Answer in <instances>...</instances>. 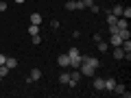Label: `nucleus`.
<instances>
[{
  "label": "nucleus",
  "instance_id": "nucleus-1",
  "mask_svg": "<svg viewBox=\"0 0 131 98\" xmlns=\"http://www.w3.org/2000/svg\"><path fill=\"white\" fill-rule=\"evenodd\" d=\"M68 57H70V68H74V70H79V65H81V52L77 50L74 46L68 50Z\"/></svg>",
  "mask_w": 131,
  "mask_h": 98
},
{
  "label": "nucleus",
  "instance_id": "nucleus-2",
  "mask_svg": "<svg viewBox=\"0 0 131 98\" xmlns=\"http://www.w3.org/2000/svg\"><path fill=\"white\" fill-rule=\"evenodd\" d=\"M79 72H81V76H92V74H94V68L88 63V61H81V65H79Z\"/></svg>",
  "mask_w": 131,
  "mask_h": 98
},
{
  "label": "nucleus",
  "instance_id": "nucleus-3",
  "mask_svg": "<svg viewBox=\"0 0 131 98\" xmlns=\"http://www.w3.org/2000/svg\"><path fill=\"white\" fill-rule=\"evenodd\" d=\"M66 9H68V11H74V9H85V7H83L81 0H70V2H66Z\"/></svg>",
  "mask_w": 131,
  "mask_h": 98
},
{
  "label": "nucleus",
  "instance_id": "nucleus-4",
  "mask_svg": "<svg viewBox=\"0 0 131 98\" xmlns=\"http://www.w3.org/2000/svg\"><path fill=\"white\" fill-rule=\"evenodd\" d=\"M114 92H116V94H120V96H125V98H129V96H131V94L127 92V87H125L122 83H116V85H114Z\"/></svg>",
  "mask_w": 131,
  "mask_h": 98
},
{
  "label": "nucleus",
  "instance_id": "nucleus-5",
  "mask_svg": "<svg viewBox=\"0 0 131 98\" xmlns=\"http://www.w3.org/2000/svg\"><path fill=\"white\" fill-rule=\"evenodd\" d=\"M57 63H59L61 68H70V57H68V52H66V55H59V57H57Z\"/></svg>",
  "mask_w": 131,
  "mask_h": 98
},
{
  "label": "nucleus",
  "instance_id": "nucleus-6",
  "mask_svg": "<svg viewBox=\"0 0 131 98\" xmlns=\"http://www.w3.org/2000/svg\"><path fill=\"white\" fill-rule=\"evenodd\" d=\"M79 81H81V72H79V70L70 72V81H68V85H72V87H74V85L79 83Z\"/></svg>",
  "mask_w": 131,
  "mask_h": 98
},
{
  "label": "nucleus",
  "instance_id": "nucleus-7",
  "mask_svg": "<svg viewBox=\"0 0 131 98\" xmlns=\"http://www.w3.org/2000/svg\"><path fill=\"white\" fill-rule=\"evenodd\" d=\"M81 61H88V63L92 65L94 70H96V68H101V61H98L96 57H81Z\"/></svg>",
  "mask_w": 131,
  "mask_h": 98
},
{
  "label": "nucleus",
  "instance_id": "nucleus-8",
  "mask_svg": "<svg viewBox=\"0 0 131 98\" xmlns=\"http://www.w3.org/2000/svg\"><path fill=\"white\" fill-rule=\"evenodd\" d=\"M39 79H42V70L39 68H33L31 74H28V81H39Z\"/></svg>",
  "mask_w": 131,
  "mask_h": 98
},
{
  "label": "nucleus",
  "instance_id": "nucleus-9",
  "mask_svg": "<svg viewBox=\"0 0 131 98\" xmlns=\"http://www.w3.org/2000/svg\"><path fill=\"white\" fill-rule=\"evenodd\" d=\"M94 89H96V92H103L105 89V79L96 76V79H94Z\"/></svg>",
  "mask_w": 131,
  "mask_h": 98
},
{
  "label": "nucleus",
  "instance_id": "nucleus-10",
  "mask_svg": "<svg viewBox=\"0 0 131 98\" xmlns=\"http://www.w3.org/2000/svg\"><path fill=\"white\" fill-rule=\"evenodd\" d=\"M5 65L9 68V70H15V68H18V59H15V57H7Z\"/></svg>",
  "mask_w": 131,
  "mask_h": 98
},
{
  "label": "nucleus",
  "instance_id": "nucleus-11",
  "mask_svg": "<svg viewBox=\"0 0 131 98\" xmlns=\"http://www.w3.org/2000/svg\"><path fill=\"white\" fill-rule=\"evenodd\" d=\"M109 44H112V46H120V44H122V39H120V35H118V31H116V33H112Z\"/></svg>",
  "mask_w": 131,
  "mask_h": 98
},
{
  "label": "nucleus",
  "instance_id": "nucleus-12",
  "mask_svg": "<svg viewBox=\"0 0 131 98\" xmlns=\"http://www.w3.org/2000/svg\"><path fill=\"white\" fill-rule=\"evenodd\" d=\"M114 85H116V79L107 76V79H105V92H114Z\"/></svg>",
  "mask_w": 131,
  "mask_h": 98
},
{
  "label": "nucleus",
  "instance_id": "nucleus-13",
  "mask_svg": "<svg viewBox=\"0 0 131 98\" xmlns=\"http://www.w3.org/2000/svg\"><path fill=\"white\" fill-rule=\"evenodd\" d=\"M114 59H125V50L120 46H114Z\"/></svg>",
  "mask_w": 131,
  "mask_h": 98
},
{
  "label": "nucleus",
  "instance_id": "nucleus-14",
  "mask_svg": "<svg viewBox=\"0 0 131 98\" xmlns=\"http://www.w3.org/2000/svg\"><path fill=\"white\" fill-rule=\"evenodd\" d=\"M96 46H98V50H101V52H107V50H109V44L105 42V39H101V42H96Z\"/></svg>",
  "mask_w": 131,
  "mask_h": 98
},
{
  "label": "nucleus",
  "instance_id": "nucleus-15",
  "mask_svg": "<svg viewBox=\"0 0 131 98\" xmlns=\"http://www.w3.org/2000/svg\"><path fill=\"white\" fill-rule=\"evenodd\" d=\"M112 15L120 18V15H122V5H114V7H112Z\"/></svg>",
  "mask_w": 131,
  "mask_h": 98
},
{
  "label": "nucleus",
  "instance_id": "nucleus-16",
  "mask_svg": "<svg viewBox=\"0 0 131 98\" xmlns=\"http://www.w3.org/2000/svg\"><path fill=\"white\" fill-rule=\"evenodd\" d=\"M68 81H70V72H61V74H59V83L68 85Z\"/></svg>",
  "mask_w": 131,
  "mask_h": 98
},
{
  "label": "nucleus",
  "instance_id": "nucleus-17",
  "mask_svg": "<svg viewBox=\"0 0 131 98\" xmlns=\"http://www.w3.org/2000/svg\"><path fill=\"white\" fill-rule=\"evenodd\" d=\"M31 24H37L39 26V24H42V15L39 13H31Z\"/></svg>",
  "mask_w": 131,
  "mask_h": 98
},
{
  "label": "nucleus",
  "instance_id": "nucleus-18",
  "mask_svg": "<svg viewBox=\"0 0 131 98\" xmlns=\"http://www.w3.org/2000/svg\"><path fill=\"white\" fill-rule=\"evenodd\" d=\"M28 35H31V37L33 35H39V26L37 24H31V26H28Z\"/></svg>",
  "mask_w": 131,
  "mask_h": 98
},
{
  "label": "nucleus",
  "instance_id": "nucleus-19",
  "mask_svg": "<svg viewBox=\"0 0 131 98\" xmlns=\"http://www.w3.org/2000/svg\"><path fill=\"white\" fill-rule=\"evenodd\" d=\"M116 15H112V13H107V24H109V26H112V24H116Z\"/></svg>",
  "mask_w": 131,
  "mask_h": 98
},
{
  "label": "nucleus",
  "instance_id": "nucleus-20",
  "mask_svg": "<svg viewBox=\"0 0 131 98\" xmlns=\"http://www.w3.org/2000/svg\"><path fill=\"white\" fill-rule=\"evenodd\" d=\"M9 68H7V65H0V76H7V74H9Z\"/></svg>",
  "mask_w": 131,
  "mask_h": 98
},
{
  "label": "nucleus",
  "instance_id": "nucleus-21",
  "mask_svg": "<svg viewBox=\"0 0 131 98\" xmlns=\"http://www.w3.org/2000/svg\"><path fill=\"white\" fill-rule=\"evenodd\" d=\"M31 42L35 44V46H39V42H42V37H39V35H33V37H31Z\"/></svg>",
  "mask_w": 131,
  "mask_h": 98
},
{
  "label": "nucleus",
  "instance_id": "nucleus-22",
  "mask_svg": "<svg viewBox=\"0 0 131 98\" xmlns=\"http://www.w3.org/2000/svg\"><path fill=\"white\" fill-rule=\"evenodd\" d=\"M59 24H61L59 20H52V22H50V26H52V28H55V31H57V28H59Z\"/></svg>",
  "mask_w": 131,
  "mask_h": 98
},
{
  "label": "nucleus",
  "instance_id": "nucleus-23",
  "mask_svg": "<svg viewBox=\"0 0 131 98\" xmlns=\"http://www.w3.org/2000/svg\"><path fill=\"white\" fill-rule=\"evenodd\" d=\"M81 2H83V7H92L94 5V0H81Z\"/></svg>",
  "mask_w": 131,
  "mask_h": 98
},
{
  "label": "nucleus",
  "instance_id": "nucleus-24",
  "mask_svg": "<svg viewBox=\"0 0 131 98\" xmlns=\"http://www.w3.org/2000/svg\"><path fill=\"white\" fill-rule=\"evenodd\" d=\"M90 9H92V13H98V11H101V7H98V5H92Z\"/></svg>",
  "mask_w": 131,
  "mask_h": 98
},
{
  "label": "nucleus",
  "instance_id": "nucleus-25",
  "mask_svg": "<svg viewBox=\"0 0 131 98\" xmlns=\"http://www.w3.org/2000/svg\"><path fill=\"white\" fill-rule=\"evenodd\" d=\"M7 11V2H0V13H5Z\"/></svg>",
  "mask_w": 131,
  "mask_h": 98
},
{
  "label": "nucleus",
  "instance_id": "nucleus-26",
  "mask_svg": "<svg viewBox=\"0 0 131 98\" xmlns=\"http://www.w3.org/2000/svg\"><path fill=\"white\" fill-rule=\"evenodd\" d=\"M5 61H7V57H5V55H0V65H5Z\"/></svg>",
  "mask_w": 131,
  "mask_h": 98
},
{
  "label": "nucleus",
  "instance_id": "nucleus-27",
  "mask_svg": "<svg viewBox=\"0 0 131 98\" xmlns=\"http://www.w3.org/2000/svg\"><path fill=\"white\" fill-rule=\"evenodd\" d=\"M15 2H20V5H24V2H26V0H15Z\"/></svg>",
  "mask_w": 131,
  "mask_h": 98
},
{
  "label": "nucleus",
  "instance_id": "nucleus-28",
  "mask_svg": "<svg viewBox=\"0 0 131 98\" xmlns=\"http://www.w3.org/2000/svg\"><path fill=\"white\" fill-rule=\"evenodd\" d=\"M0 81H2V76H0Z\"/></svg>",
  "mask_w": 131,
  "mask_h": 98
},
{
  "label": "nucleus",
  "instance_id": "nucleus-29",
  "mask_svg": "<svg viewBox=\"0 0 131 98\" xmlns=\"http://www.w3.org/2000/svg\"><path fill=\"white\" fill-rule=\"evenodd\" d=\"M0 15H2V13H0Z\"/></svg>",
  "mask_w": 131,
  "mask_h": 98
}]
</instances>
